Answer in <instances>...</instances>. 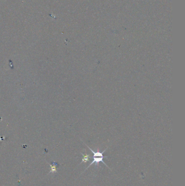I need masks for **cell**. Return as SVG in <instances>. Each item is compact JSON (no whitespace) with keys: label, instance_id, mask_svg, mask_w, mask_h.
<instances>
[{"label":"cell","instance_id":"1","mask_svg":"<svg viewBox=\"0 0 185 186\" xmlns=\"http://www.w3.org/2000/svg\"><path fill=\"white\" fill-rule=\"evenodd\" d=\"M90 158H91V159H92L93 161L92 162H91V163L90 164V165L87 167L86 169L89 168L91 165H92L93 164L95 163L96 164V166H98V164H99V162H102V163H103L105 164L106 166H107V165H106V164L104 163V162L103 161V159H104V158H107V157H104V156H102V157H94V156H92V157H90Z\"/></svg>","mask_w":185,"mask_h":186},{"label":"cell","instance_id":"2","mask_svg":"<svg viewBox=\"0 0 185 186\" xmlns=\"http://www.w3.org/2000/svg\"><path fill=\"white\" fill-rule=\"evenodd\" d=\"M82 154L83 155V158L82 159V161L81 162V163H82L83 162H84V163L88 162L89 160V155L87 154H83V153H82Z\"/></svg>","mask_w":185,"mask_h":186}]
</instances>
